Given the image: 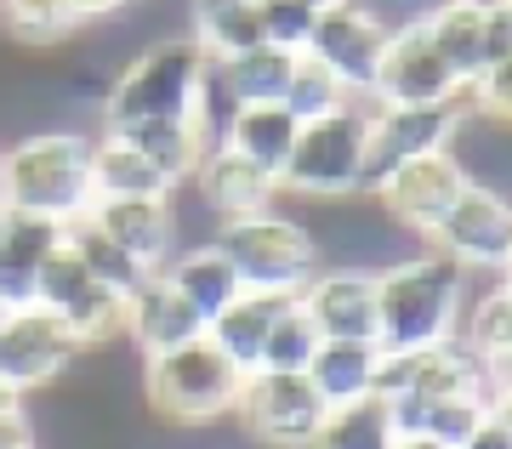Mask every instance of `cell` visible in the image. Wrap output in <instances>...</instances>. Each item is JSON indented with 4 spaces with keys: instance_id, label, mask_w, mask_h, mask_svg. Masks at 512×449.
<instances>
[{
    "instance_id": "1",
    "label": "cell",
    "mask_w": 512,
    "mask_h": 449,
    "mask_svg": "<svg viewBox=\"0 0 512 449\" xmlns=\"http://www.w3.org/2000/svg\"><path fill=\"white\" fill-rule=\"evenodd\" d=\"M473 273H461L433 245L376 268V347L410 353V347H439L461 336Z\"/></svg>"
},
{
    "instance_id": "2",
    "label": "cell",
    "mask_w": 512,
    "mask_h": 449,
    "mask_svg": "<svg viewBox=\"0 0 512 449\" xmlns=\"http://www.w3.org/2000/svg\"><path fill=\"white\" fill-rule=\"evenodd\" d=\"M92 143L80 126H40L29 131L23 143L6 148V205L35 216H57V222H74V216L92 211Z\"/></svg>"
},
{
    "instance_id": "3",
    "label": "cell",
    "mask_w": 512,
    "mask_h": 449,
    "mask_svg": "<svg viewBox=\"0 0 512 449\" xmlns=\"http://www.w3.org/2000/svg\"><path fill=\"white\" fill-rule=\"evenodd\" d=\"M205 69H211V57L188 35L154 40L143 52H131L126 69L114 74L103 108H97L103 114V131H126L137 120H188L194 114V97L205 86Z\"/></svg>"
},
{
    "instance_id": "4",
    "label": "cell",
    "mask_w": 512,
    "mask_h": 449,
    "mask_svg": "<svg viewBox=\"0 0 512 449\" xmlns=\"http://www.w3.org/2000/svg\"><path fill=\"white\" fill-rule=\"evenodd\" d=\"M365 148H370V97H348L308 126H296L291 160L279 171V194H296L308 205L353 199L365 182Z\"/></svg>"
},
{
    "instance_id": "5",
    "label": "cell",
    "mask_w": 512,
    "mask_h": 449,
    "mask_svg": "<svg viewBox=\"0 0 512 449\" xmlns=\"http://www.w3.org/2000/svg\"><path fill=\"white\" fill-rule=\"evenodd\" d=\"M239 381H245V370L228 364V353L211 336H194V342L171 347V353L143 359L148 410L177 421V427H217V421H228Z\"/></svg>"
},
{
    "instance_id": "6",
    "label": "cell",
    "mask_w": 512,
    "mask_h": 449,
    "mask_svg": "<svg viewBox=\"0 0 512 449\" xmlns=\"http://www.w3.org/2000/svg\"><path fill=\"white\" fill-rule=\"evenodd\" d=\"M211 245L234 262V273H239L245 290L296 296V290L319 273V245H313L308 222L291 216V211H279V205H268V211H256V216L217 222Z\"/></svg>"
},
{
    "instance_id": "7",
    "label": "cell",
    "mask_w": 512,
    "mask_h": 449,
    "mask_svg": "<svg viewBox=\"0 0 512 449\" xmlns=\"http://www.w3.org/2000/svg\"><path fill=\"white\" fill-rule=\"evenodd\" d=\"M325 404L308 387V376L296 370H251L239 381V398L228 421H239L245 438H256L262 449H313L325 432Z\"/></svg>"
},
{
    "instance_id": "8",
    "label": "cell",
    "mask_w": 512,
    "mask_h": 449,
    "mask_svg": "<svg viewBox=\"0 0 512 449\" xmlns=\"http://www.w3.org/2000/svg\"><path fill=\"white\" fill-rule=\"evenodd\" d=\"M461 120H467V91H461L456 103H427V108L370 103V148H365V182H359V194H376L387 182V171H399L404 160L450 148Z\"/></svg>"
},
{
    "instance_id": "9",
    "label": "cell",
    "mask_w": 512,
    "mask_h": 449,
    "mask_svg": "<svg viewBox=\"0 0 512 449\" xmlns=\"http://www.w3.org/2000/svg\"><path fill=\"white\" fill-rule=\"evenodd\" d=\"M387 29H393V23H387L376 6L342 0V6L319 12L302 57H313L348 97H370V91H376V69H382V52H387Z\"/></svg>"
},
{
    "instance_id": "10",
    "label": "cell",
    "mask_w": 512,
    "mask_h": 449,
    "mask_svg": "<svg viewBox=\"0 0 512 449\" xmlns=\"http://www.w3.org/2000/svg\"><path fill=\"white\" fill-rule=\"evenodd\" d=\"M427 245L439 256H450L461 273L501 279V268H507V256H512V199L501 194V188L467 182Z\"/></svg>"
},
{
    "instance_id": "11",
    "label": "cell",
    "mask_w": 512,
    "mask_h": 449,
    "mask_svg": "<svg viewBox=\"0 0 512 449\" xmlns=\"http://www.w3.org/2000/svg\"><path fill=\"white\" fill-rule=\"evenodd\" d=\"M74 364H80V342L69 336L63 313L40 302H23L6 313V324H0V381L18 398L63 381Z\"/></svg>"
},
{
    "instance_id": "12",
    "label": "cell",
    "mask_w": 512,
    "mask_h": 449,
    "mask_svg": "<svg viewBox=\"0 0 512 449\" xmlns=\"http://www.w3.org/2000/svg\"><path fill=\"white\" fill-rule=\"evenodd\" d=\"M461 188H467L461 160L450 154V148H439V154H421V160H404L399 171H387V182L370 199L382 205L387 222H399L416 245H427L433 228L444 222V211L456 205Z\"/></svg>"
},
{
    "instance_id": "13",
    "label": "cell",
    "mask_w": 512,
    "mask_h": 449,
    "mask_svg": "<svg viewBox=\"0 0 512 449\" xmlns=\"http://www.w3.org/2000/svg\"><path fill=\"white\" fill-rule=\"evenodd\" d=\"M461 80L450 74V63L439 57V46L427 40V23H393L387 29V52L382 69H376V91L370 103H399V108H427V103H456Z\"/></svg>"
},
{
    "instance_id": "14",
    "label": "cell",
    "mask_w": 512,
    "mask_h": 449,
    "mask_svg": "<svg viewBox=\"0 0 512 449\" xmlns=\"http://www.w3.org/2000/svg\"><path fill=\"white\" fill-rule=\"evenodd\" d=\"M450 393H490L484 364L467 353V342L410 347V353H382L376 364V398H450Z\"/></svg>"
},
{
    "instance_id": "15",
    "label": "cell",
    "mask_w": 512,
    "mask_h": 449,
    "mask_svg": "<svg viewBox=\"0 0 512 449\" xmlns=\"http://www.w3.org/2000/svg\"><path fill=\"white\" fill-rule=\"evenodd\" d=\"M296 307L313 319L319 342H376V273L365 268L319 262V273L296 290Z\"/></svg>"
},
{
    "instance_id": "16",
    "label": "cell",
    "mask_w": 512,
    "mask_h": 449,
    "mask_svg": "<svg viewBox=\"0 0 512 449\" xmlns=\"http://www.w3.org/2000/svg\"><path fill=\"white\" fill-rule=\"evenodd\" d=\"M86 216H92L97 228H103L143 273H160L171 256L183 251V245H177V205H171V199H92Z\"/></svg>"
},
{
    "instance_id": "17",
    "label": "cell",
    "mask_w": 512,
    "mask_h": 449,
    "mask_svg": "<svg viewBox=\"0 0 512 449\" xmlns=\"http://www.w3.org/2000/svg\"><path fill=\"white\" fill-rule=\"evenodd\" d=\"M194 194H200V205L217 222H234V216H256V211H268L279 199V182L268 177V171H256L251 160H239L234 148H222L211 143L200 154V165H194Z\"/></svg>"
},
{
    "instance_id": "18",
    "label": "cell",
    "mask_w": 512,
    "mask_h": 449,
    "mask_svg": "<svg viewBox=\"0 0 512 449\" xmlns=\"http://www.w3.org/2000/svg\"><path fill=\"white\" fill-rule=\"evenodd\" d=\"M194 336H205V319L165 285V273H148L143 285L131 290V319H126V342L137 347V359L171 353Z\"/></svg>"
},
{
    "instance_id": "19",
    "label": "cell",
    "mask_w": 512,
    "mask_h": 449,
    "mask_svg": "<svg viewBox=\"0 0 512 449\" xmlns=\"http://www.w3.org/2000/svg\"><path fill=\"white\" fill-rule=\"evenodd\" d=\"M376 364H382V347L376 342H319V353L308 359V387L319 393L325 410H348L359 398L376 393Z\"/></svg>"
},
{
    "instance_id": "20",
    "label": "cell",
    "mask_w": 512,
    "mask_h": 449,
    "mask_svg": "<svg viewBox=\"0 0 512 449\" xmlns=\"http://www.w3.org/2000/svg\"><path fill=\"white\" fill-rule=\"evenodd\" d=\"M160 273H165V285L177 290V296H183L205 324L217 319L222 307L245 290V285H239V273H234V262H228L211 239H205V245H183V251L171 256Z\"/></svg>"
},
{
    "instance_id": "21",
    "label": "cell",
    "mask_w": 512,
    "mask_h": 449,
    "mask_svg": "<svg viewBox=\"0 0 512 449\" xmlns=\"http://www.w3.org/2000/svg\"><path fill=\"white\" fill-rule=\"evenodd\" d=\"M285 302H291V296H274V290H239L234 302L205 324V336L228 353V364H239V370L251 376L256 364H262V342H268L274 319L285 313Z\"/></svg>"
},
{
    "instance_id": "22",
    "label": "cell",
    "mask_w": 512,
    "mask_h": 449,
    "mask_svg": "<svg viewBox=\"0 0 512 449\" xmlns=\"http://www.w3.org/2000/svg\"><path fill=\"white\" fill-rule=\"evenodd\" d=\"M291 143H296V120L279 103L234 108L228 126H222V148H234L239 160H251L256 171H268L274 182L285 171V160H291Z\"/></svg>"
},
{
    "instance_id": "23",
    "label": "cell",
    "mask_w": 512,
    "mask_h": 449,
    "mask_svg": "<svg viewBox=\"0 0 512 449\" xmlns=\"http://www.w3.org/2000/svg\"><path fill=\"white\" fill-rule=\"evenodd\" d=\"M291 74H296V52L256 46V52L211 63V86H217L234 108H251V103H279L285 86H291Z\"/></svg>"
},
{
    "instance_id": "24",
    "label": "cell",
    "mask_w": 512,
    "mask_h": 449,
    "mask_svg": "<svg viewBox=\"0 0 512 449\" xmlns=\"http://www.w3.org/2000/svg\"><path fill=\"white\" fill-rule=\"evenodd\" d=\"M188 40L211 63L268 46L262 40V18H256V0H188Z\"/></svg>"
},
{
    "instance_id": "25",
    "label": "cell",
    "mask_w": 512,
    "mask_h": 449,
    "mask_svg": "<svg viewBox=\"0 0 512 449\" xmlns=\"http://www.w3.org/2000/svg\"><path fill=\"white\" fill-rule=\"evenodd\" d=\"M92 188H97V199H171L177 182L165 177V171H154L126 137L103 131L92 143Z\"/></svg>"
},
{
    "instance_id": "26",
    "label": "cell",
    "mask_w": 512,
    "mask_h": 449,
    "mask_svg": "<svg viewBox=\"0 0 512 449\" xmlns=\"http://www.w3.org/2000/svg\"><path fill=\"white\" fill-rule=\"evenodd\" d=\"M421 23H427V40L439 46V57L450 63V74L461 86H473L484 69V12L467 0H439L433 12H421Z\"/></svg>"
},
{
    "instance_id": "27",
    "label": "cell",
    "mask_w": 512,
    "mask_h": 449,
    "mask_svg": "<svg viewBox=\"0 0 512 449\" xmlns=\"http://www.w3.org/2000/svg\"><path fill=\"white\" fill-rule=\"evenodd\" d=\"M86 23L69 0H0V35L23 52H57L69 46Z\"/></svg>"
},
{
    "instance_id": "28",
    "label": "cell",
    "mask_w": 512,
    "mask_h": 449,
    "mask_svg": "<svg viewBox=\"0 0 512 449\" xmlns=\"http://www.w3.org/2000/svg\"><path fill=\"white\" fill-rule=\"evenodd\" d=\"M109 137H126V143L137 148L154 171H165L171 182H188L194 165H200V154H205L194 120H137V126H126V131H109Z\"/></svg>"
},
{
    "instance_id": "29",
    "label": "cell",
    "mask_w": 512,
    "mask_h": 449,
    "mask_svg": "<svg viewBox=\"0 0 512 449\" xmlns=\"http://www.w3.org/2000/svg\"><path fill=\"white\" fill-rule=\"evenodd\" d=\"M126 319H131V296L114 285H86V296L63 313L69 336L80 342V353H103V347H120L126 342Z\"/></svg>"
},
{
    "instance_id": "30",
    "label": "cell",
    "mask_w": 512,
    "mask_h": 449,
    "mask_svg": "<svg viewBox=\"0 0 512 449\" xmlns=\"http://www.w3.org/2000/svg\"><path fill=\"white\" fill-rule=\"evenodd\" d=\"M63 245L86 262V273H92L97 285H114V290H126V296H131V290L148 279V273L137 268V262H131V256L120 251L103 228H97L92 216H74V222H63Z\"/></svg>"
},
{
    "instance_id": "31",
    "label": "cell",
    "mask_w": 512,
    "mask_h": 449,
    "mask_svg": "<svg viewBox=\"0 0 512 449\" xmlns=\"http://www.w3.org/2000/svg\"><path fill=\"white\" fill-rule=\"evenodd\" d=\"M393 415H387V398H359L348 410H330L325 415V432L313 449H393Z\"/></svg>"
},
{
    "instance_id": "32",
    "label": "cell",
    "mask_w": 512,
    "mask_h": 449,
    "mask_svg": "<svg viewBox=\"0 0 512 449\" xmlns=\"http://www.w3.org/2000/svg\"><path fill=\"white\" fill-rule=\"evenodd\" d=\"M313 353H319V330H313V319L291 296L285 313L274 319V330H268V342H262V364H256V370H296V376H302Z\"/></svg>"
},
{
    "instance_id": "33",
    "label": "cell",
    "mask_w": 512,
    "mask_h": 449,
    "mask_svg": "<svg viewBox=\"0 0 512 449\" xmlns=\"http://www.w3.org/2000/svg\"><path fill=\"white\" fill-rule=\"evenodd\" d=\"M342 103H348V91L336 86L313 57H296L291 86H285V97H279V108L291 114L296 126H308V120H319V114H330V108H342Z\"/></svg>"
},
{
    "instance_id": "34",
    "label": "cell",
    "mask_w": 512,
    "mask_h": 449,
    "mask_svg": "<svg viewBox=\"0 0 512 449\" xmlns=\"http://www.w3.org/2000/svg\"><path fill=\"white\" fill-rule=\"evenodd\" d=\"M86 285H92V273H86V262L69 251V245H57L46 262L35 268V296L29 302H40V307H52V313H69L80 296H86Z\"/></svg>"
},
{
    "instance_id": "35",
    "label": "cell",
    "mask_w": 512,
    "mask_h": 449,
    "mask_svg": "<svg viewBox=\"0 0 512 449\" xmlns=\"http://www.w3.org/2000/svg\"><path fill=\"white\" fill-rule=\"evenodd\" d=\"M256 18H262V40L279 46V52H308V35L319 12H313L308 0H256Z\"/></svg>"
},
{
    "instance_id": "36",
    "label": "cell",
    "mask_w": 512,
    "mask_h": 449,
    "mask_svg": "<svg viewBox=\"0 0 512 449\" xmlns=\"http://www.w3.org/2000/svg\"><path fill=\"white\" fill-rule=\"evenodd\" d=\"M467 108H473L478 120L512 131V57H501V63H490V69H478V80L467 86Z\"/></svg>"
},
{
    "instance_id": "37",
    "label": "cell",
    "mask_w": 512,
    "mask_h": 449,
    "mask_svg": "<svg viewBox=\"0 0 512 449\" xmlns=\"http://www.w3.org/2000/svg\"><path fill=\"white\" fill-rule=\"evenodd\" d=\"M501 57H512V0L484 12V69L501 63Z\"/></svg>"
},
{
    "instance_id": "38",
    "label": "cell",
    "mask_w": 512,
    "mask_h": 449,
    "mask_svg": "<svg viewBox=\"0 0 512 449\" xmlns=\"http://www.w3.org/2000/svg\"><path fill=\"white\" fill-rule=\"evenodd\" d=\"M0 449H40V438H35V421H29V410H12V415H0Z\"/></svg>"
},
{
    "instance_id": "39",
    "label": "cell",
    "mask_w": 512,
    "mask_h": 449,
    "mask_svg": "<svg viewBox=\"0 0 512 449\" xmlns=\"http://www.w3.org/2000/svg\"><path fill=\"white\" fill-rule=\"evenodd\" d=\"M74 12H80V23H114V18H126L137 0H69Z\"/></svg>"
},
{
    "instance_id": "40",
    "label": "cell",
    "mask_w": 512,
    "mask_h": 449,
    "mask_svg": "<svg viewBox=\"0 0 512 449\" xmlns=\"http://www.w3.org/2000/svg\"><path fill=\"white\" fill-rule=\"evenodd\" d=\"M461 449H512V432H507V427H501V421L490 415V421H484V427H478V432H473V438H467Z\"/></svg>"
},
{
    "instance_id": "41",
    "label": "cell",
    "mask_w": 512,
    "mask_h": 449,
    "mask_svg": "<svg viewBox=\"0 0 512 449\" xmlns=\"http://www.w3.org/2000/svg\"><path fill=\"white\" fill-rule=\"evenodd\" d=\"M490 415L512 432V387H490Z\"/></svg>"
},
{
    "instance_id": "42",
    "label": "cell",
    "mask_w": 512,
    "mask_h": 449,
    "mask_svg": "<svg viewBox=\"0 0 512 449\" xmlns=\"http://www.w3.org/2000/svg\"><path fill=\"white\" fill-rule=\"evenodd\" d=\"M393 449H444V444H433V438H421V432H399V438H393Z\"/></svg>"
},
{
    "instance_id": "43",
    "label": "cell",
    "mask_w": 512,
    "mask_h": 449,
    "mask_svg": "<svg viewBox=\"0 0 512 449\" xmlns=\"http://www.w3.org/2000/svg\"><path fill=\"white\" fill-rule=\"evenodd\" d=\"M12 410H23V398L12 393V387H6V381H0V415H12Z\"/></svg>"
},
{
    "instance_id": "44",
    "label": "cell",
    "mask_w": 512,
    "mask_h": 449,
    "mask_svg": "<svg viewBox=\"0 0 512 449\" xmlns=\"http://www.w3.org/2000/svg\"><path fill=\"white\" fill-rule=\"evenodd\" d=\"M0 205H6V148H0Z\"/></svg>"
},
{
    "instance_id": "45",
    "label": "cell",
    "mask_w": 512,
    "mask_h": 449,
    "mask_svg": "<svg viewBox=\"0 0 512 449\" xmlns=\"http://www.w3.org/2000/svg\"><path fill=\"white\" fill-rule=\"evenodd\" d=\"M467 6H478V12H490V6H507V0H467Z\"/></svg>"
},
{
    "instance_id": "46",
    "label": "cell",
    "mask_w": 512,
    "mask_h": 449,
    "mask_svg": "<svg viewBox=\"0 0 512 449\" xmlns=\"http://www.w3.org/2000/svg\"><path fill=\"white\" fill-rule=\"evenodd\" d=\"M313 12H330V6H342V0H308Z\"/></svg>"
},
{
    "instance_id": "47",
    "label": "cell",
    "mask_w": 512,
    "mask_h": 449,
    "mask_svg": "<svg viewBox=\"0 0 512 449\" xmlns=\"http://www.w3.org/2000/svg\"><path fill=\"white\" fill-rule=\"evenodd\" d=\"M6 313H12V307H6V302H0V324H6Z\"/></svg>"
},
{
    "instance_id": "48",
    "label": "cell",
    "mask_w": 512,
    "mask_h": 449,
    "mask_svg": "<svg viewBox=\"0 0 512 449\" xmlns=\"http://www.w3.org/2000/svg\"><path fill=\"white\" fill-rule=\"evenodd\" d=\"M501 273H512V256H507V268H501Z\"/></svg>"
}]
</instances>
